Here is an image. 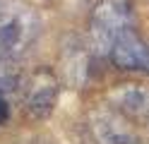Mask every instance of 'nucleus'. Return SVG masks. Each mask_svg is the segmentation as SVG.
I'll use <instances>...</instances> for the list:
<instances>
[{"label":"nucleus","mask_w":149,"mask_h":144,"mask_svg":"<svg viewBox=\"0 0 149 144\" xmlns=\"http://www.w3.org/2000/svg\"><path fill=\"white\" fill-rule=\"evenodd\" d=\"M144 130H147V144H149V125H147V127H144Z\"/></svg>","instance_id":"9d476101"},{"label":"nucleus","mask_w":149,"mask_h":144,"mask_svg":"<svg viewBox=\"0 0 149 144\" xmlns=\"http://www.w3.org/2000/svg\"><path fill=\"white\" fill-rule=\"evenodd\" d=\"M55 101H58V77L48 67H36L29 74V79H24V89H22L24 113L29 118L41 120L53 113Z\"/></svg>","instance_id":"20e7f679"},{"label":"nucleus","mask_w":149,"mask_h":144,"mask_svg":"<svg viewBox=\"0 0 149 144\" xmlns=\"http://www.w3.org/2000/svg\"><path fill=\"white\" fill-rule=\"evenodd\" d=\"M60 65H63V77L65 79H68L72 86H82L87 82V77H89V53H87V46H82L77 41H72L70 46H65Z\"/></svg>","instance_id":"0eeeda50"},{"label":"nucleus","mask_w":149,"mask_h":144,"mask_svg":"<svg viewBox=\"0 0 149 144\" xmlns=\"http://www.w3.org/2000/svg\"><path fill=\"white\" fill-rule=\"evenodd\" d=\"M24 79L22 74L15 70L10 60H0V99H7L12 94H22Z\"/></svg>","instance_id":"6e6552de"},{"label":"nucleus","mask_w":149,"mask_h":144,"mask_svg":"<svg viewBox=\"0 0 149 144\" xmlns=\"http://www.w3.org/2000/svg\"><path fill=\"white\" fill-rule=\"evenodd\" d=\"M108 58L120 70H144V72H149V46L137 36V31L125 34L113 46Z\"/></svg>","instance_id":"423d86ee"},{"label":"nucleus","mask_w":149,"mask_h":144,"mask_svg":"<svg viewBox=\"0 0 149 144\" xmlns=\"http://www.w3.org/2000/svg\"><path fill=\"white\" fill-rule=\"evenodd\" d=\"M135 31V10L130 0H101L89 19V36L96 53L111 55L125 34Z\"/></svg>","instance_id":"f03ea898"},{"label":"nucleus","mask_w":149,"mask_h":144,"mask_svg":"<svg viewBox=\"0 0 149 144\" xmlns=\"http://www.w3.org/2000/svg\"><path fill=\"white\" fill-rule=\"evenodd\" d=\"M7 115H10V106H7L5 99H0V125L7 120Z\"/></svg>","instance_id":"1a4fd4ad"},{"label":"nucleus","mask_w":149,"mask_h":144,"mask_svg":"<svg viewBox=\"0 0 149 144\" xmlns=\"http://www.w3.org/2000/svg\"><path fill=\"white\" fill-rule=\"evenodd\" d=\"M29 144H48V142H29Z\"/></svg>","instance_id":"9b49d317"},{"label":"nucleus","mask_w":149,"mask_h":144,"mask_svg":"<svg viewBox=\"0 0 149 144\" xmlns=\"http://www.w3.org/2000/svg\"><path fill=\"white\" fill-rule=\"evenodd\" d=\"M89 130L96 144H144L132 127V120H127L113 106H99L91 111Z\"/></svg>","instance_id":"7ed1b4c3"},{"label":"nucleus","mask_w":149,"mask_h":144,"mask_svg":"<svg viewBox=\"0 0 149 144\" xmlns=\"http://www.w3.org/2000/svg\"><path fill=\"white\" fill-rule=\"evenodd\" d=\"M108 106L123 113L127 120L149 125V86L144 84H118L108 94Z\"/></svg>","instance_id":"39448f33"},{"label":"nucleus","mask_w":149,"mask_h":144,"mask_svg":"<svg viewBox=\"0 0 149 144\" xmlns=\"http://www.w3.org/2000/svg\"><path fill=\"white\" fill-rule=\"evenodd\" d=\"M39 34V17L24 0H0V60H17Z\"/></svg>","instance_id":"f257e3e1"}]
</instances>
